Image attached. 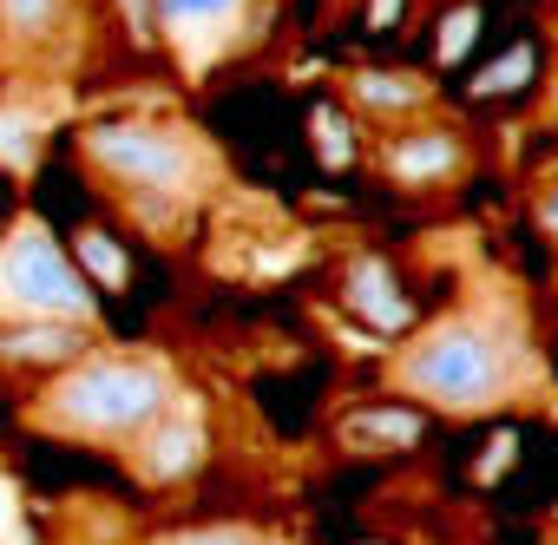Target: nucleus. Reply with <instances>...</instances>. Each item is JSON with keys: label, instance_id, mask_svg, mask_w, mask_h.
Listing matches in <instances>:
<instances>
[{"label": "nucleus", "instance_id": "f257e3e1", "mask_svg": "<svg viewBox=\"0 0 558 545\" xmlns=\"http://www.w3.org/2000/svg\"><path fill=\"white\" fill-rule=\"evenodd\" d=\"M178 401V382L158 355H106L86 349L34 395V421L73 440H132Z\"/></svg>", "mask_w": 558, "mask_h": 545}, {"label": "nucleus", "instance_id": "f03ea898", "mask_svg": "<svg viewBox=\"0 0 558 545\" xmlns=\"http://www.w3.org/2000/svg\"><path fill=\"white\" fill-rule=\"evenodd\" d=\"M519 336L486 316H447L395 355V388L440 414H486L519 382Z\"/></svg>", "mask_w": 558, "mask_h": 545}, {"label": "nucleus", "instance_id": "7ed1b4c3", "mask_svg": "<svg viewBox=\"0 0 558 545\" xmlns=\"http://www.w3.org/2000/svg\"><path fill=\"white\" fill-rule=\"evenodd\" d=\"M80 158H86L106 184H119L151 223H165L171 204L191 197V184H197V171H204L191 132L158 125V119H99V125L80 132Z\"/></svg>", "mask_w": 558, "mask_h": 545}, {"label": "nucleus", "instance_id": "20e7f679", "mask_svg": "<svg viewBox=\"0 0 558 545\" xmlns=\"http://www.w3.org/2000/svg\"><path fill=\"white\" fill-rule=\"evenodd\" d=\"M0 290L34 316H66V323H99V296L86 283V269L73 263V250L40 223L21 217L0 230Z\"/></svg>", "mask_w": 558, "mask_h": 545}, {"label": "nucleus", "instance_id": "39448f33", "mask_svg": "<svg viewBox=\"0 0 558 545\" xmlns=\"http://www.w3.org/2000/svg\"><path fill=\"white\" fill-rule=\"evenodd\" d=\"M93 342V323H66V316H8L0 323V368L8 375H60L66 362H80Z\"/></svg>", "mask_w": 558, "mask_h": 545}, {"label": "nucleus", "instance_id": "423d86ee", "mask_svg": "<svg viewBox=\"0 0 558 545\" xmlns=\"http://www.w3.org/2000/svg\"><path fill=\"white\" fill-rule=\"evenodd\" d=\"M125 447H132V473H138L145 486H184V480L204 467V453H210L204 421H197V414H184L178 401H171L158 421H145Z\"/></svg>", "mask_w": 558, "mask_h": 545}, {"label": "nucleus", "instance_id": "0eeeda50", "mask_svg": "<svg viewBox=\"0 0 558 545\" xmlns=\"http://www.w3.org/2000/svg\"><path fill=\"white\" fill-rule=\"evenodd\" d=\"M342 303L349 316H362L375 336H408L414 329V296L401 290V277L388 269V256H355L342 269Z\"/></svg>", "mask_w": 558, "mask_h": 545}, {"label": "nucleus", "instance_id": "6e6552de", "mask_svg": "<svg viewBox=\"0 0 558 545\" xmlns=\"http://www.w3.org/2000/svg\"><path fill=\"white\" fill-rule=\"evenodd\" d=\"M151 14H158V34H165L178 53L204 60V53H217V47L243 27L250 0H151Z\"/></svg>", "mask_w": 558, "mask_h": 545}, {"label": "nucleus", "instance_id": "1a4fd4ad", "mask_svg": "<svg viewBox=\"0 0 558 545\" xmlns=\"http://www.w3.org/2000/svg\"><path fill=\"white\" fill-rule=\"evenodd\" d=\"M381 165H388L395 184H447V178L466 165V145H460V132H447V125H414V132L388 138Z\"/></svg>", "mask_w": 558, "mask_h": 545}, {"label": "nucleus", "instance_id": "9d476101", "mask_svg": "<svg viewBox=\"0 0 558 545\" xmlns=\"http://www.w3.org/2000/svg\"><path fill=\"white\" fill-rule=\"evenodd\" d=\"M73 27V0H0V47L8 53H47Z\"/></svg>", "mask_w": 558, "mask_h": 545}, {"label": "nucleus", "instance_id": "9b49d317", "mask_svg": "<svg viewBox=\"0 0 558 545\" xmlns=\"http://www.w3.org/2000/svg\"><path fill=\"white\" fill-rule=\"evenodd\" d=\"M421 434H427V414H421V408H401V401L362 408V414L342 421V440H349V447H368V453H401V447H414Z\"/></svg>", "mask_w": 558, "mask_h": 545}, {"label": "nucleus", "instance_id": "f8f14e48", "mask_svg": "<svg viewBox=\"0 0 558 545\" xmlns=\"http://www.w3.org/2000/svg\"><path fill=\"white\" fill-rule=\"evenodd\" d=\"M427 99H434V86H427L421 73H395V66L355 73V106L375 112V119H408V112H421Z\"/></svg>", "mask_w": 558, "mask_h": 545}, {"label": "nucleus", "instance_id": "ddd939ff", "mask_svg": "<svg viewBox=\"0 0 558 545\" xmlns=\"http://www.w3.org/2000/svg\"><path fill=\"white\" fill-rule=\"evenodd\" d=\"M532 73H538V47L532 40H512L486 73H473V86H466V99H480V106H493V99H512V93H525L532 86Z\"/></svg>", "mask_w": 558, "mask_h": 545}, {"label": "nucleus", "instance_id": "4468645a", "mask_svg": "<svg viewBox=\"0 0 558 545\" xmlns=\"http://www.w3.org/2000/svg\"><path fill=\"white\" fill-rule=\"evenodd\" d=\"M310 145H316V165L349 171V165H355V119H349L342 106L316 99V106H310Z\"/></svg>", "mask_w": 558, "mask_h": 545}, {"label": "nucleus", "instance_id": "2eb2a0df", "mask_svg": "<svg viewBox=\"0 0 558 545\" xmlns=\"http://www.w3.org/2000/svg\"><path fill=\"white\" fill-rule=\"evenodd\" d=\"M73 263L86 269V283H106V290H125L132 283V263H125V250H119L112 230H80L73 237Z\"/></svg>", "mask_w": 558, "mask_h": 545}, {"label": "nucleus", "instance_id": "dca6fc26", "mask_svg": "<svg viewBox=\"0 0 558 545\" xmlns=\"http://www.w3.org/2000/svg\"><path fill=\"white\" fill-rule=\"evenodd\" d=\"M480 27H486V14L473 8V0H460V8L440 21V40H434V53H440V66H460L466 53H473V40H480Z\"/></svg>", "mask_w": 558, "mask_h": 545}, {"label": "nucleus", "instance_id": "f3484780", "mask_svg": "<svg viewBox=\"0 0 558 545\" xmlns=\"http://www.w3.org/2000/svg\"><path fill=\"white\" fill-rule=\"evenodd\" d=\"M158 545H263V532H250V525H191V532H171Z\"/></svg>", "mask_w": 558, "mask_h": 545}, {"label": "nucleus", "instance_id": "a211bd4d", "mask_svg": "<svg viewBox=\"0 0 558 545\" xmlns=\"http://www.w3.org/2000/svg\"><path fill=\"white\" fill-rule=\"evenodd\" d=\"M119 14H125V34H132V40H151V34H158L151 0H119Z\"/></svg>", "mask_w": 558, "mask_h": 545}, {"label": "nucleus", "instance_id": "6ab92c4d", "mask_svg": "<svg viewBox=\"0 0 558 545\" xmlns=\"http://www.w3.org/2000/svg\"><path fill=\"white\" fill-rule=\"evenodd\" d=\"M401 8H408V0H368V27H375V34H388V27L401 21Z\"/></svg>", "mask_w": 558, "mask_h": 545}, {"label": "nucleus", "instance_id": "aec40b11", "mask_svg": "<svg viewBox=\"0 0 558 545\" xmlns=\"http://www.w3.org/2000/svg\"><path fill=\"white\" fill-rule=\"evenodd\" d=\"M538 223H545V230H551V237H558V184H551V191H545V197H538Z\"/></svg>", "mask_w": 558, "mask_h": 545}, {"label": "nucleus", "instance_id": "412c9836", "mask_svg": "<svg viewBox=\"0 0 558 545\" xmlns=\"http://www.w3.org/2000/svg\"><path fill=\"white\" fill-rule=\"evenodd\" d=\"M14 223V197H8V178H0V230Z\"/></svg>", "mask_w": 558, "mask_h": 545}, {"label": "nucleus", "instance_id": "4be33fe9", "mask_svg": "<svg viewBox=\"0 0 558 545\" xmlns=\"http://www.w3.org/2000/svg\"><path fill=\"white\" fill-rule=\"evenodd\" d=\"M368 545H388V538H368Z\"/></svg>", "mask_w": 558, "mask_h": 545}]
</instances>
